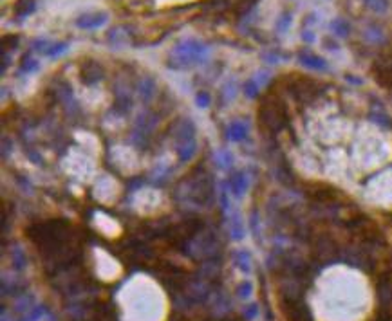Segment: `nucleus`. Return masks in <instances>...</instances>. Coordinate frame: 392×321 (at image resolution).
I'll use <instances>...</instances> for the list:
<instances>
[{"label": "nucleus", "mask_w": 392, "mask_h": 321, "mask_svg": "<svg viewBox=\"0 0 392 321\" xmlns=\"http://www.w3.org/2000/svg\"><path fill=\"white\" fill-rule=\"evenodd\" d=\"M246 136H248V126L242 121H233L231 125L228 126V139L242 141Z\"/></svg>", "instance_id": "obj_9"}, {"label": "nucleus", "mask_w": 392, "mask_h": 321, "mask_svg": "<svg viewBox=\"0 0 392 321\" xmlns=\"http://www.w3.org/2000/svg\"><path fill=\"white\" fill-rule=\"evenodd\" d=\"M300 63L311 70H327L326 60H322L316 54H311V52H302L300 54Z\"/></svg>", "instance_id": "obj_6"}, {"label": "nucleus", "mask_w": 392, "mask_h": 321, "mask_svg": "<svg viewBox=\"0 0 392 321\" xmlns=\"http://www.w3.org/2000/svg\"><path fill=\"white\" fill-rule=\"evenodd\" d=\"M155 92V82L152 80V78H143L139 83V94L141 98H143L145 101H148L152 96H154Z\"/></svg>", "instance_id": "obj_10"}, {"label": "nucleus", "mask_w": 392, "mask_h": 321, "mask_svg": "<svg viewBox=\"0 0 392 321\" xmlns=\"http://www.w3.org/2000/svg\"><path fill=\"white\" fill-rule=\"evenodd\" d=\"M197 146H195V141H192V143H186V144H181L179 146V159H181L183 163H186V161H190L192 159V155L195 154Z\"/></svg>", "instance_id": "obj_11"}, {"label": "nucleus", "mask_w": 392, "mask_h": 321, "mask_svg": "<svg viewBox=\"0 0 392 321\" xmlns=\"http://www.w3.org/2000/svg\"><path fill=\"white\" fill-rule=\"evenodd\" d=\"M107 24V15L105 13H94V15H82L76 20V26L82 29H98V27Z\"/></svg>", "instance_id": "obj_5"}, {"label": "nucleus", "mask_w": 392, "mask_h": 321, "mask_svg": "<svg viewBox=\"0 0 392 321\" xmlns=\"http://www.w3.org/2000/svg\"><path fill=\"white\" fill-rule=\"evenodd\" d=\"M260 119L262 123L271 130H280L286 126V121H288V114L282 110L280 105L277 103H268L262 105L260 108Z\"/></svg>", "instance_id": "obj_2"}, {"label": "nucleus", "mask_w": 392, "mask_h": 321, "mask_svg": "<svg viewBox=\"0 0 392 321\" xmlns=\"http://www.w3.org/2000/svg\"><path fill=\"white\" fill-rule=\"evenodd\" d=\"M208 56V47L197 40H185L177 44L172 51V56L168 60V67L175 70L190 69V67L203 63Z\"/></svg>", "instance_id": "obj_1"}, {"label": "nucleus", "mask_w": 392, "mask_h": 321, "mask_svg": "<svg viewBox=\"0 0 392 321\" xmlns=\"http://www.w3.org/2000/svg\"><path fill=\"white\" fill-rule=\"evenodd\" d=\"M34 9H37V2L34 0H16L15 6H13V11L19 18H26V16L33 15Z\"/></svg>", "instance_id": "obj_8"}, {"label": "nucleus", "mask_w": 392, "mask_h": 321, "mask_svg": "<svg viewBox=\"0 0 392 321\" xmlns=\"http://www.w3.org/2000/svg\"><path fill=\"white\" fill-rule=\"evenodd\" d=\"M363 2L374 13H385L388 9V0H363Z\"/></svg>", "instance_id": "obj_13"}, {"label": "nucleus", "mask_w": 392, "mask_h": 321, "mask_svg": "<svg viewBox=\"0 0 392 321\" xmlns=\"http://www.w3.org/2000/svg\"><path fill=\"white\" fill-rule=\"evenodd\" d=\"M331 29H333L334 34H338V36H347V34H349V24H347V20L334 18L333 22H331Z\"/></svg>", "instance_id": "obj_12"}, {"label": "nucleus", "mask_w": 392, "mask_h": 321, "mask_svg": "<svg viewBox=\"0 0 392 321\" xmlns=\"http://www.w3.org/2000/svg\"><path fill=\"white\" fill-rule=\"evenodd\" d=\"M289 24H291V15H282V18L278 20V24H277V31L278 33H284V31L289 27Z\"/></svg>", "instance_id": "obj_19"}, {"label": "nucleus", "mask_w": 392, "mask_h": 321, "mask_svg": "<svg viewBox=\"0 0 392 321\" xmlns=\"http://www.w3.org/2000/svg\"><path fill=\"white\" fill-rule=\"evenodd\" d=\"M208 103H210V96H208L206 92H197V105L199 107H208Z\"/></svg>", "instance_id": "obj_20"}, {"label": "nucleus", "mask_w": 392, "mask_h": 321, "mask_svg": "<svg viewBox=\"0 0 392 321\" xmlns=\"http://www.w3.org/2000/svg\"><path fill=\"white\" fill-rule=\"evenodd\" d=\"M103 78V69L100 67V63H96L94 60H87L82 65V80L87 85H94L96 82H100Z\"/></svg>", "instance_id": "obj_3"}, {"label": "nucleus", "mask_w": 392, "mask_h": 321, "mask_svg": "<svg viewBox=\"0 0 392 321\" xmlns=\"http://www.w3.org/2000/svg\"><path fill=\"white\" fill-rule=\"evenodd\" d=\"M217 164L222 168H228L229 164H231V155H229L228 152H221V154L217 155Z\"/></svg>", "instance_id": "obj_18"}, {"label": "nucleus", "mask_w": 392, "mask_h": 321, "mask_svg": "<svg viewBox=\"0 0 392 321\" xmlns=\"http://www.w3.org/2000/svg\"><path fill=\"white\" fill-rule=\"evenodd\" d=\"M302 38H304V40H307V42H311V40H313V34L307 33V31H304V33H302Z\"/></svg>", "instance_id": "obj_21"}, {"label": "nucleus", "mask_w": 392, "mask_h": 321, "mask_svg": "<svg viewBox=\"0 0 392 321\" xmlns=\"http://www.w3.org/2000/svg\"><path fill=\"white\" fill-rule=\"evenodd\" d=\"M229 188H231L233 195H244L246 190H248V177L244 174H235L229 177Z\"/></svg>", "instance_id": "obj_7"}, {"label": "nucleus", "mask_w": 392, "mask_h": 321, "mask_svg": "<svg viewBox=\"0 0 392 321\" xmlns=\"http://www.w3.org/2000/svg\"><path fill=\"white\" fill-rule=\"evenodd\" d=\"M67 49H69V44H65V42L51 44V47H49V51L45 52V56H58V54H62V52H65Z\"/></svg>", "instance_id": "obj_14"}, {"label": "nucleus", "mask_w": 392, "mask_h": 321, "mask_svg": "<svg viewBox=\"0 0 392 321\" xmlns=\"http://www.w3.org/2000/svg\"><path fill=\"white\" fill-rule=\"evenodd\" d=\"M175 137H177L179 141V146L195 141V125H193L190 119H183V121L179 123L177 130H175Z\"/></svg>", "instance_id": "obj_4"}, {"label": "nucleus", "mask_w": 392, "mask_h": 321, "mask_svg": "<svg viewBox=\"0 0 392 321\" xmlns=\"http://www.w3.org/2000/svg\"><path fill=\"white\" fill-rule=\"evenodd\" d=\"M231 231H233V238H242V236H244V229H242V224L237 215L231 218Z\"/></svg>", "instance_id": "obj_15"}, {"label": "nucleus", "mask_w": 392, "mask_h": 321, "mask_svg": "<svg viewBox=\"0 0 392 321\" xmlns=\"http://www.w3.org/2000/svg\"><path fill=\"white\" fill-rule=\"evenodd\" d=\"M244 92L246 96L250 98H257V94H259V83H257V80H250V82L244 83Z\"/></svg>", "instance_id": "obj_16"}, {"label": "nucleus", "mask_w": 392, "mask_h": 321, "mask_svg": "<svg viewBox=\"0 0 392 321\" xmlns=\"http://www.w3.org/2000/svg\"><path fill=\"white\" fill-rule=\"evenodd\" d=\"M38 69V62L37 60H31V58H24L22 62V67H20V72H31V70H37Z\"/></svg>", "instance_id": "obj_17"}]
</instances>
